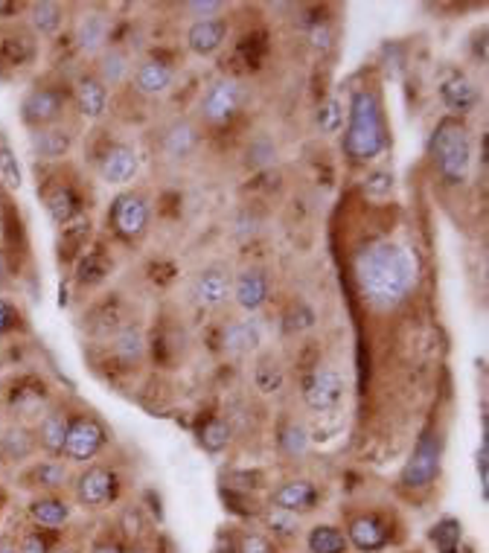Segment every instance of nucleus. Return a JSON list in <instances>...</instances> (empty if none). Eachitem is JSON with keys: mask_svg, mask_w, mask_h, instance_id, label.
Wrapping results in <instances>:
<instances>
[{"mask_svg": "<svg viewBox=\"0 0 489 553\" xmlns=\"http://www.w3.org/2000/svg\"><path fill=\"white\" fill-rule=\"evenodd\" d=\"M100 169H102V178L108 183H129L134 175H138V152L126 143L108 146Z\"/></svg>", "mask_w": 489, "mask_h": 553, "instance_id": "obj_11", "label": "nucleus"}, {"mask_svg": "<svg viewBox=\"0 0 489 553\" xmlns=\"http://www.w3.org/2000/svg\"><path fill=\"white\" fill-rule=\"evenodd\" d=\"M234 298L242 309H248V312L260 309L268 298V277L262 272H256V268L242 272L234 282Z\"/></svg>", "mask_w": 489, "mask_h": 553, "instance_id": "obj_19", "label": "nucleus"}, {"mask_svg": "<svg viewBox=\"0 0 489 553\" xmlns=\"http://www.w3.org/2000/svg\"><path fill=\"white\" fill-rule=\"evenodd\" d=\"M431 542L437 553H458L460 548V522L458 519H440L431 531Z\"/></svg>", "mask_w": 489, "mask_h": 553, "instance_id": "obj_32", "label": "nucleus"}, {"mask_svg": "<svg viewBox=\"0 0 489 553\" xmlns=\"http://www.w3.org/2000/svg\"><path fill=\"white\" fill-rule=\"evenodd\" d=\"M4 282H6V256L0 251V286H4Z\"/></svg>", "mask_w": 489, "mask_h": 553, "instance_id": "obj_50", "label": "nucleus"}, {"mask_svg": "<svg viewBox=\"0 0 489 553\" xmlns=\"http://www.w3.org/2000/svg\"><path fill=\"white\" fill-rule=\"evenodd\" d=\"M32 477H35V481H39L41 486L56 489V486H65V481H67V469H65V466H61V463L50 460V463L35 466V469H32Z\"/></svg>", "mask_w": 489, "mask_h": 553, "instance_id": "obj_38", "label": "nucleus"}, {"mask_svg": "<svg viewBox=\"0 0 489 553\" xmlns=\"http://www.w3.org/2000/svg\"><path fill=\"white\" fill-rule=\"evenodd\" d=\"M18 324H21V312L9 300L0 298V335H9Z\"/></svg>", "mask_w": 489, "mask_h": 553, "instance_id": "obj_42", "label": "nucleus"}, {"mask_svg": "<svg viewBox=\"0 0 489 553\" xmlns=\"http://www.w3.org/2000/svg\"><path fill=\"white\" fill-rule=\"evenodd\" d=\"M129 73V56L122 50H108L100 61V82L102 85H120Z\"/></svg>", "mask_w": 489, "mask_h": 553, "instance_id": "obj_33", "label": "nucleus"}, {"mask_svg": "<svg viewBox=\"0 0 489 553\" xmlns=\"http://www.w3.org/2000/svg\"><path fill=\"white\" fill-rule=\"evenodd\" d=\"M199 440L207 451H222L230 442V425L225 420H207Z\"/></svg>", "mask_w": 489, "mask_h": 553, "instance_id": "obj_36", "label": "nucleus"}, {"mask_svg": "<svg viewBox=\"0 0 489 553\" xmlns=\"http://www.w3.org/2000/svg\"><path fill=\"white\" fill-rule=\"evenodd\" d=\"M21 553H50V542H47L44 533H30L18 548Z\"/></svg>", "mask_w": 489, "mask_h": 553, "instance_id": "obj_44", "label": "nucleus"}, {"mask_svg": "<svg viewBox=\"0 0 489 553\" xmlns=\"http://www.w3.org/2000/svg\"><path fill=\"white\" fill-rule=\"evenodd\" d=\"M30 513H32V519L39 522L41 527H61V524L67 522V515H70L67 504H65V501H58V498L35 501L32 507H30Z\"/></svg>", "mask_w": 489, "mask_h": 553, "instance_id": "obj_31", "label": "nucleus"}, {"mask_svg": "<svg viewBox=\"0 0 489 553\" xmlns=\"http://www.w3.org/2000/svg\"><path fill=\"white\" fill-rule=\"evenodd\" d=\"M242 553H271V548H268V542L262 536H244Z\"/></svg>", "mask_w": 489, "mask_h": 553, "instance_id": "obj_46", "label": "nucleus"}, {"mask_svg": "<svg viewBox=\"0 0 489 553\" xmlns=\"http://www.w3.org/2000/svg\"><path fill=\"white\" fill-rule=\"evenodd\" d=\"M356 282L373 306H396L413 289L417 280V263L413 256L394 242H376L356 256Z\"/></svg>", "mask_w": 489, "mask_h": 553, "instance_id": "obj_1", "label": "nucleus"}, {"mask_svg": "<svg viewBox=\"0 0 489 553\" xmlns=\"http://www.w3.org/2000/svg\"><path fill=\"white\" fill-rule=\"evenodd\" d=\"M227 39V23L222 18H213V21H195L190 32H187V44L192 53L199 56H213L218 47L225 44Z\"/></svg>", "mask_w": 489, "mask_h": 553, "instance_id": "obj_13", "label": "nucleus"}, {"mask_svg": "<svg viewBox=\"0 0 489 553\" xmlns=\"http://www.w3.org/2000/svg\"><path fill=\"white\" fill-rule=\"evenodd\" d=\"M195 129L190 126V122H175L173 129L166 131V138H164V149L169 157H187L192 149H195Z\"/></svg>", "mask_w": 489, "mask_h": 553, "instance_id": "obj_28", "label": "nucleus"}, {"mask_svg": "<svg viewBox=\"0 0 489 553\" xmlns=\"http://www.w3.org/2000/svg\"><path fill=\"white\" fill-rule=\"evenodd\" d=\"M32 451V437L23 432V428H12L6 432V437L0 440V454H4L6 460H23L30 458Z\"/></svg>", "mask_w": 489, "mask_h": 553, "instance_id": "obj_34", "label": "nucleus"}, {"mask_svg": "<svg viewBox=\"0 0 489 553\" xmlns=\"http://www.w3.org/2000/svg\"><path fill=\"white\" fill-rule=\"evenodd\" d=\"M91 553H126V550H122L117 542H100V545H93Z\"/></svg>", "mask_w": 489, "mask_h": 553, "instance_id": "obj_49", "label": "nucleus"}, {"mask_svg": "<svg viewBox=\"0 0 489 553\" xmlns=\"http://www.w3.org/2000/svg\"><path fill=\"white\" fill-rule=\"evenodd\" d=\"M76 41L84 53H96L102 50L105 41H108V21L102 15H84L79 21V32H76Z\"/></svg>", "mask_w": 489, "mask_h": 553, "instance_id": "obj_25", "label": "nucleus"}, {"mask_svg": "<svg viewBox=\"0 0 489 553\" xmlns=\"http://www.w3.org/2000/svg\"><path fill=\"white\" fill-rule=\"evenodd\" d=\"M387 131L382 117V103L373 91H359L350 103V120L344 134V152L350 161L367 164L385 152Z\"/></svg>", "mask_w": 489, "mask_h": 553, "instance_id": "obj_2", "label": "nucleus"}, {"mask_svg": "<svg viewBox=\"0 0 489 553\" xmlns=\"http://www.w3.org/2000/svg\"><path fill=\"white\" fill-rule=\"evenodd\" d=\"M88 233H91V221L84 216L73 219L70 225L61 227V236H58V256L61 260H76V256L84 251Z\"/></svg>", "mask_w": 489, "mask_h": 553, "instance_id": "obj_23", "label": "nucleus"}, {"mask_svg": "<svg viewBox=\"0 0 489 553\" xmlns=\"http://www.w3.org/2000/svg\"><path fill=\"white\" fill-rule=\"evenodd\" d=\"M291 515H295V513H286V510H280V513L274 515V519H271V524H274V527H280V533H283V536H291V533H298V522L291 519Z\"/></svg>", "mask_w": 489, "mask_h": 553, "instance_id": "obj_45", "label": "nucleus"}, {"mask_svg": "<svg viewBox=\"0 0 489 553\" xmlns=\"http://www.w3.org/2000/svg\"><path fill=\"white\" fill-rule=\"evenodd\" d=\"M0 58L6 61L12 67H21V65H30L35 58V44L30 35H6L0 41Z\"/></svg>", "mask_w": 489, "mask_h": 553, "instance_id": "obj_26", "label": "nucleus"}, {"mask_svg": "<svg viewBox=\"0 0 489 553\" xmlns=\"http://www.w3.org/2000/svg\"><path fill=\"white\" fill-rule=\"evenodd\" d=\"M73 100H76L82 117L100 120L108 108V88L96 76H82L76 82V88H73Z\"/></svg>", "mask_w": 489, "mask_h": 553, "instance_id": "obj_15", "label": "nucleus"}, {"mask_svg": "<svg viewBox=\"0 0 489 553\" xmlns=\"http://www.w3.org/2000/svg\"><path fill=\"white\" fill-rule=\"evenodd\" d=\"M67 428H70L67 416L61 414V411H50V414H47L44 420H41V432H39L41 446L50 451V454H61V451H65Z\"/></svg>", "mask_w": 489, "mask_h": 553, "instance_id": "obj_24", "label": "nucleus"}, {"mask_svg": "<svg viewBox=\"0 0 489 553\" xmlns=\"http://www.w3.org/2000/svg\"><path fill=\"white\" fill-rule=\"evenodd\" d=\"M248 155H251V164H253V166H268V164L274 161V146L268 143L265 138H260V140H256L251 149H248Z\"/></svg>", "mask_w": 489, "mask_h": 553, "instance_id": "obj_43", "label": "nucleus"}, {"mask_svg": "<svg viewBox=\"0 0 489 553\" xmlns=\"http://www.w3.org/2000/svg\"><path fill=\"white\" fill-rule=\"evenodd\" d=\"M431 155L437 161L440 175L449 183H463L469 178L472 169V143H469V131L463 122L458 120H443L434 129L431 138Z\"/></svg>", "mask_w": 489, "mask_h": 553, "instance_id": "obj_3", "label": "nucleus"}, {"mask_svg": "<svg viewBox=\"0 0 489 553\" xmlns=\"http://www.w3.org/2000/svg\"><path fill=\"white\" fill-rule=\"evenodd\" d=\"M239 103H242V88L239 82L234 79H222L216 82L210 91H207L204 103H201V111H204V120L210 122H227L230 117L239 111Z\"/></svg>", "mask_w": 489, "mask_h": 553, "instance_id": "obj_8", "label": "nucleus"}, {"mask_svg": "<svg viewBox=\"0 0 489 553\" xmlns=\"http://www.w3.org/2000/svg\"><path fill=\"white\" fill-rule=\"evenodd\" d=\"M341 122H344V105H341V100H326L317 111V129L324 134H335Z\"/></svg>", "mask_w": 489, "mask_h": 553, "instance_id": "obj_37", "label": "nucleus"}, {"mask_svg": "<svg viewBox=\"0 0 489 553\" xmlns=\"http://www.w3.org/2000/svg\"><path fill=\"white\" fill-rule=\"evenodd\" d=\"M260 326H256L253 321H236V324H230L225 329V335H222V343H225V350L227 352H234V355H244V352H253L256 347H260Z\"/></svg>", "mask_w": 489, "mask_h": 553, "instance_id": "obj_22", "label": "nucleus"}, {"mask_svg": "<svg viewBox=\"0 0 489 553\" xmlns=\"http://www.w3.org/2000/svg\"><path fill=\"white\" fill-rule=\"evenodd\" d=\"M44 207H47V216L58 227H65L73 219L82 216V199L70 183H53L50 190H44Z\"/></svg>", "mask_w": 489, "mask_h": 553, "instance_id": "obj_10", "label": "nucleus"}, {"mask_svg": "<svg viewBox=\"0 0 489 553\" xmlns=\"http://www.w3.org/2000/svg\"><path fill=\"white\" fill-rule=\"evenodd\" d=\"M192 15H199V21H213L218 12L225 9V4H218V0H192V4L183 6Z\"/></svg>", "mask_w": 489, "mask_h": 553, "instance_id": "obj_41", "label": "nucleus"}, {"mask_svg": "<svg viewBox=\"0 0 489 553\" xmlns=\"http://www.w3.org/2000/svg\"><path fill=\"white\" fill-rule=\"evenodd\" d=\"M143 352V335L138 329H122L117 341H114V355L122 361V364H131L138 361Z\"/></svg>", "mask_w": 489, "mask_h": 553, "instance_id": "obj_35", "label": "nucleus"}, {"mask_svg": "<svg viewBox=\"0 0 489 553\" xmlns=\"http://www.w3.org/2000/svg\"><path fill=\"white\" fill-rule=\"evenodd\" d=\"M111 221H114V230L122 239H138L146 230V221H149V207H146L140 195H131V192L120 195V199L114 201Z\"/></svg>", "mask_w": 489, "mask_h": 553, "instance_id": "obj_9", "label": "nucleus"}, {"mask_svg": "<svg viewBox=\"0 0 489 553\" xmlns=\"http://www.w3.org/2000/svg\"><path fill=\"white\" fill-rule=\"evenodd\" d=\"M283 449L289 451V454H303V449H306V432L300 425H286L283 428Z\"/></svg>", "mask_w": 489, "mask_h": 553, "instance_id": "obj_40", "label": "nucleus"}, {"mask_svg": "<svg viewBox=\"0 0 489 553\" xmlns=\"http://www.w3.org/2000/svg\"><path fill=\"white\" fill-rule=\"evenodd\" d=\"M329 39H333V35H329L326 27H315V30H312V44L321 47V50H326V47H329Z\"/></svg>", "mask_w": 489, "mask_h": 553, "instance_id": "obj_48", "label": "nucleus"}, {"mask_svg": "<svg viewBox=\"0 0 489 553\" xmlns=\"http://www.w3.org/2000/svg\"><path fill=\"white\" fill-rule=\"evenodd\" d=\"M274 507L277 510H286V513H306L315 507L317 501V489L309 481H286L283 486L277 489L271 495Z\"/></svg>", "mask_w": 489, "mask_h": 553, "instance_id": "obj_18", "label": "nucleus"}, {"mask_svg": "<svg viewBox=\"0 0 489 553\" xmlns=\"http://www.w3.org/2000/svg\"><path fill=\"white\" fill-rule=\"evenodd\" d=\"M108 268H111V263L105 260V254L91 251V254L79 256V263H76V280L84 282V286H96V282L105 280Z\"/></svg>", "mask_w": 489, "mask_h": 553, "instance_id": "obj_30", "label": "nucleus"}, {"mask_svg": "<svg viewBox=\"0 0 489 553\" xmlns=\"http://www.w3.org/2000/svg\"><path fill=\"white\" fill-rule=\"evenodd\" d=\"M303 399L312 411H333L344 399V379L333 367H315L303 382Z\"/></svg>", "mask_w": 489, "mask_h": 553, "instance_id": "obj_6", "label": "nucleus"}, {"mask_svg": "<svg viewBox=\"0 0 489 553\" xmlns=\"http://www.w3.org/2000/svg\"><path fill=\"white\" fill-rule=\"evenodd\" d=\"M105 446V428L93 420V416H79L73 420L67 428V440H65V458L73 463H84L91 460L96 451Z\"/></svg>", "mask_w": 489, "mask_h": 553, "instance_id": "obj_7", "label": "nucleus"}, {"mask_svg": "<svg viewBox=\"0 0 489 553\" xmlns=\"http://www.w3.org/2000/svg\"><path fill=\"white\" fill-rule=\"evenodd\" d=\"M440 96H443L446 108L458 111V114H469V111H475V105L481 103L478 88H475L463 73H455L451 79H446L443 88H440Z\"/></svg>", "mask_w": 489, "mask_h": 553, "instance_id": "obj_17", "label": "nucleus"}, {"mask_svg": "<svg viewBox=\"0 0 489 553\" xmlns=\"http://www.w3.org/2000/svg\"><path fill=\"white\" fill-rule=\"evenodd\" d=\"M367 190L370 192H378V195H385L390 190V175H385V172H378V175L370 178V183H367Z\"/></svg>", "mask_w": 489, "mask_h": 553, "instance_id": "obj_47", "label": "nucleus"}, {"mask_svg": "<svg viewBox=\"0 0 489 553\" xmlns=\"http://www.w3.org/2000/svg\"><path fill=\"white\" fill-rule=\"evenodd\" d=\"M76 493L84 507H100L117 495V477L108 469H88L79 477Z\"/></svg>", "mask_w": 489, "mask_h": 553, "instance_id": "obj_12", "label": "nucleus"}, {"mask_svg": "<svg viewBox=\"0 0 489 553\" xmlns=\"http://www.w3.org/2000/svg\"><path fill=\"white\" fill-rule=\"evenodd\" d=\"M30 15H32V27L39 35H56L61 30V21H65V12H61V6L50 4V0L32 4Z\"/></svg>", "mask_w": 489, "mask_h": 553, "instance_id": "obj_27", "label": "nucleus"}, {"mask_svg": "<svg viewBox=\"0 0 489 553\" xmlns=\"http://www.w3.org/2000/svg\"><path fill=\"white\" fill-rule=\"evenodd\" d=\"M0 553H21L15 545H6V542H0Z\"/></svg>", "mask_w": 489, "mask_h": 553, "instance_id": "obj_51", "label": "nucleus"}, {"mask_svg": "<svg viewBox=\"0 0 489 553\" xmlns=\"http://www.w3.org/2000/svg\"><path fill=\"white\" fill-rule=\"evenodd\" d=\"M65 103H67V96L61 88H53V85H35V88L27 91V96L21 100V120L32 129H47L61 117Z\"/></svg>", "mask_w": 489, "mask_h": 553, "instance_id": "obj_5", "label": "nucleus"}, {"mask_svg": "<svg viewBox=\"0 0 489 553\" xmlns=\"http://www.w3.org/2000/svg\"><path fill=\"white\" fill-rule=\"evenodd\" d=\"M53 553H76V550H70V548H61V550H53Z\"/></svg>", "mask_w": 489, "mask_h": 553, "instance_id": "obj_52", "label": "nucleus"}, {"mask_svg": "<svg viewBox=\"0 0 489 553\" xmlns=\"http://www.w3.org/2000/svg\"><path fill=\"white\" fill-rule=\"evenodd\" d=\"M350 542L364 553L382 550L387 545V524L382 519H376V515H359L350 524Z\"/></svg>", "mask_w": 489, "mask_h": 553, "instance_id": "obj_16", "label": "nucleus"}, {"mask_svg": "<svg viewBox=\"0 0 489 553\" xmlns=\"http://www.w3.org/2000/svg\"><path fill=\"white\" fill-rule=\"evenodd\" d=\"M70 131L65 129H56V126H47V129H35L32 131V149L44 161H58L70 152Z\"/></svg>", "mask_w": 489, "mask_h": 553, "instance_id": "obj_21", "label": "nucleus"}, {"mask_svg": "<svg viewBox=\"0 0 489 553\" xmlns=\"http://www.w3.org/2000/svg\"><path fill=\"white\" fill-rule=\"evenodd\" d=\"M173 67L166 65V61H157V58H149L143 61L138 67V76H134V85H138V91L143 96H157L169 91V85H173Z\"/></svg>", "mask_w": 489, "mask_h": 553, "instance_id": "obj_20", "label": "nucleus"}, {"mask_svg": "<svg viewBox=\"0 0 489 553\" xmlns=\"http://www.w3.org/2000/svg\"><path fill=\"white\" fill-rule=\"evenodd\" d=\"M440 454H443V442H440L437 432H425L417 446H413V454L402 472V484L408 489H422L437 477L440 472Z\"/></svg>", "mask_w": 489, "mask_h": 553, "instance_id": "obj_4", "label": "nucleus"}, {"mask_svg": "<svg viewBox=\"0 0 489 553\" xmlns=\"http://www.w3.org/2000/svg\"><path fill=\"white\" fill-rule=\"evenodd\" d=\"M0 175H4V181L9 183L12 190L21 187V166L15 161V155H12L6 146H0Z\"/></svg>", "mask_w": 489, "mask_h": 553, "instance_id": "obj_39", "label": "nucleus"}, {"mask_svg": "<svg viewBox=\"0 0 489 553\" xmlns=\"http://www.w3.org/2000/svg\"><path fill=\"white\" fill-rule=\"evenodd\" d=\"M192 298L201 306H222L230 298V277L222 272V268H207L192 282Z\"/></svg>", "mask_w": 489, "mask_h": 553, "instance_id": "obj_14", "label": "nucleus"}, {"mask_svg": "<svg viewBox=\"0 0 489 553\" xmlns=\"http://www.w3.org/2000/svg\"><path fill=\"white\" fill-rule=\"evenodd\" d=\"M309 550L312 553H344L347 550V536L338 527H315L309 533Z\"/></svg>", "mask_w": 489, "mask_h": 553, "instance_id": "obj_29", "label": "nucleus"}]
</instances>
